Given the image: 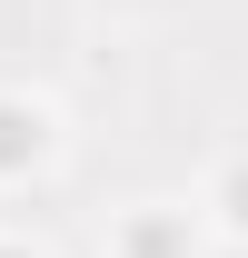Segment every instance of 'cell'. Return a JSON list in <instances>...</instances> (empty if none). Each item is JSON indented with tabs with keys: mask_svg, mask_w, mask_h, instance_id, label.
Masks as SVG:
<instances>
[{
	"mask_svg": "<svg viewBox=\"0 0 248 258\" xmlns=\"http://www.w3.org/2000/svg\"><path fill=\"white\" fill-rule=\"evenodd\" d=\"M30 159H40V109L0 99V169H30Z\"/></svg>",
	"mask_w": 248,
	"mask_h": 258,
	"instance_id": "1",
	"label": "cell"
},
{
	"mask_svg": "<svg viewBox=\"0 0 248 258\" xmlns=\"http://www.w3.org/2000/svg\"><path fill=\"white\" fill-rule=\"evenodd\" d=\"M0 258H30V248H0Z\"/></svg>",
	"mask_w": 248,
	"mask_h": 258,
	"instance_id": "4",
	"label": "cell"
},
{
	"mask_svg": "<svg viewBox=\"0 0 248 258\" xmlns=\"http://www.w3.org/2000/svg\"><path fill=\"white\" fill-rule=\"evenodd\" d=\"M228 219H238V228H248V159H238V169H228Z\"/></svg>",
	"mask_w": 248,
	"mask_h": 258,
	"instance_id": "3",
	"label": "cell"
},
{
	"mask_svg": "<svg viewBox=\"0 0 248 258\" xmlns=\"http://www.w3.org/2000/svg\"><path fill=\"white\" fill-rule=\"evenodd\" d=\"M129 258H179V228H169V219H139V228H129Z\"/></svg>",
	"mask_w": 248,
	"mask_h": 258,
	"instance_id": "2",
	"label": "cell"
}]
</instances>
